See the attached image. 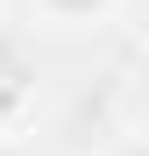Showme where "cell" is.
I'll return each mask as SVG.
<instances>
[{"mask_svg":"<svg viewBox=\"0 0 149 156\" xmlns=\"http://www.w3.org/2000/svg\"><path fill=\"white\" fill-rule=\"evenodd\" d=\"M114 0H43V14H57V21H99Z\"/></svg>","mask_w":149,"mask_h":156,"instance_id":"cell-1","label":"cell"},{"mask_svg":"<svg viewBox=\"0 0 149 156\" xmlns=\"http://www.w3.org/2000/svg\"><path fill=\"white\" fill-rule=\"evenodd\" d=\"M0 156H29V149H21V142H14V135H0Z\"/></svg>","mask_w":149,"mask_h":156,"instance_id":"cell-2","label":"cell"},{"mask_svg":"<svg viewBox=\"0 0 149 156\" xmlns=\"http://www.w3.org/2000/svg\"><path fill=\"white\" fill-rule=\"evenodd\" d=\"M0 29H7V0H0Z\"/></svg>","mask_w":149,"mask_h":156,"instance_id":"cell-3","label":"cell"}]
</instances>
